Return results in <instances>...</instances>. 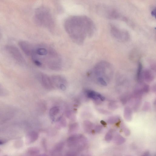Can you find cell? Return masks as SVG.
I'll list each match as a JSON object with an SVG mask.
<instances>
[{"instance_id":"1","label":"cell","mask_w":156,"mask_h":156,"mask_svg":"<svg viewBox=\"0 0 156 156\" xmlns=\"http://www.w3.org/2000/svg\"><path fill=\"white\" fill-rule=\"evenodd\" d=\"M65 29L68 35L76 44H82L88 37L92 36L95 26L92 20L84 15L70 16L65 21Z\"/></svg>"},{"instance_id":"2","label":"cell","mask_w":156,"mask_h":156,"mask_svg":"<svg viewBox=\"0 0 156 156\" xmlns=\"http://www.w3.org/2000/svg\"><path fill=\"white\" fill-rule=\"evenodd\" d=\"M28 56L39 67L46 66L50 68L57 69L61 67L62 64V58L59 53L46 45L31 44Z\"/></svg>"},{"instance_id":"3","label":"cell","mask_w":156,"mask_h":156,"mask_svg":"<svg viewBox=\"0 0 156 156\" xmlns=\"http://www.w3.org/2000/svg\"><path fill=\"white\" fill-rule=\"evenodd\" d=\"M35 21L38 25L48 29H52L54 26V21L49 10L44 6L37 8L34 14Z\"/></svg>"},{"instance_id":"4","label":"cell","mask_w":156,"mask_h":156,"mask_svg":"<svg viewBox=\"0 0 156 156\" xmlns=\"http://www.w3.org/2000/svg\"><path fill=\"white\" fill-rule=\"evenodd\" d=\"M110 29L111 34L117 40L122 42H126L130 39V34L126 30L120 29L113 25H111Z\"/></svg>"},{"instance_id":"5","label":"cell","mask_w":156,"mask_h":156,"mask_svg":"<svg viewBox=\"0 0 156 156\" xmlns=\"http://www.w3.org/2000/svg\"><path fill=\"white\" fill-rule=\"evenodd\" d=\"M5 49L15 60L20 63H24L25 61L24 57L19 49L16 46L12 45H7L5 46Z\"/></svg>"},{"instance_id":"6","label":"cell","mask_w":156,"mask_h":156,"mask_svg":"<svg viewBox=\"0 0 156 156\" xmlns=\"http://www.w3.org/2000/svg\"><path fill=\"white\" fill-rule=\"evenodd\" d=\"M155 77L154 73L149 70L146 69L142 72V77L148 82H152Z\"/></svg>"},{"instance_id":"7","label":"cell","mask_w":156,"mask_h":156,"mask_svg":"<svg viewBox=\"0 0 156 156\" xmlns=\"http://www.w3.org/2000/svg\"><path fill=\"white\" fill-rule=\"evenodd\" d=\"M124 117L126 120L128 121L132 120V112L130 107H127L124 109Z\"/></svg>"},{"instance_id":"8","label":"cell","mask_w":156,"mask_h":156,"mask_svg":"<svg viewBox=\"0 0 156 156\" xmlns=\"http://www.w3.org/2000/svg\"><path fill=\"white\" fill-rule=\"evenodd\" d=\"M86 93L87 97L89 98L93 99L96 102H99L100 99L97 97V92L89 90L86 91Z\"/></svg>"},{"instance_id":"9","label":"cell","mask_w":156,"mask_h":156,"mask_svg":"<svg viewBox=\"0 0 156 156\" xmlns=\"http://www.w3.org/2000/svg\"><path fill=\"white\" fill-rule=\"evenodd\" d=\"M114 141L117 145H121L125 142V139L120 134H117L114 137Z\"/></svg>"},{"instance_id":"10","label":"cell","mask_w":156,"mask_h":156,"mask_svg":"<svg viewBox=\"0 0 156 156\" xmlns=\"http://www.w3.org/2000/svg\"><path fill=\"white\" fill-rule=\"evenodd\" d=\"M59 111V108L58 107H54L50 109L49 114L51 118H54L56 115L58 113Z\"/></svg>"},{"instance_id":"11","label":"cell","mask_w":156,"mask_h":156,"mask_svg":"<svg viewBox=\"0 0 156 156\" xmlns=\"http://www.w3.org/2000/svg\"><path fill=\"white\" fill-rule=\"evenodd\" d=\"M142 66L141 63L138 64V68L137 71V79L139 81H141L142 78Z\"/></svg>"},{"instance_id":"12","label":"cell","mask_w":156,"mask_h":156,"mask_svg":"<svg viewBox=\"0 0 156 156\" xmlns=\"http://www.w3.org/2000/svg\"><path fill=\"white\" fill-rule=\"evenodd\" d=\"M119 117L118 116H113L109 118L108 119L107 122L109 124H113L117 122L119 119Z\"/></svg>"},{"instance_id":"13","label":"cell","mask_w":156,"mask_h":156,"mask_svg":"<svg viewBox=\"0 0 156 156\" xmlns=\"http://www.w3.org/2000/svg\"><path fill=\"white\" fill-rule=\"evenodd\" d=\"M113 131L110 130L106 134L105 137V139L106 141L109 142H110L112 140L113 137Z\"/></svg>"},{"instance_id":"14","label":"cell","mask_w":156,"mask_h":156,"mask_svg":"<svg viewBox=\"0 0 156 156\" xmlns=\"http://www.w3.org/2000/svg\"><path fill=\"white\" fill-rule=\"evenodd\" d=\"M121 127L126 136H128L130 135V130L124 124H121Z\"/></svg>"},{"instance_id":"15","label":"cell","mask_w":156,"mask_h":156,"mask_svg":"<svg viewBox=\"0 0 156 156\" xmlns=\"http://www.w3.org/2000/svg\"><path fill=\"white\" fill-rule=\"evenodd\" d=\"M49 78L46 76H43L42 77V82H44L45 85L49 87L51 85L50 80H49Z\"/></svg>"},{"instance_id":"16","label":"cell","mask_w":156,"mask_h":156,"mask_svg":"<svg viewBox=\"0 0 156 156\" xmlns=\"http://www.w3.org/2000/svg\"><path fill=\"white\" fill-rule=\"evenodd\" d=\"M98 80L101 85L105 86H107V83L106 82L103 78L102 77H99L98 79Z\"/></svg>"},{"instance_id":"17","label":"cell","mask_w":156,"mask_h":156,"mask_svg":"<svg viewBox=\"0 0 156 156\" xmlns=\"http://www.w3.org/2000/svg\"><path fill=\"white\" fill-rule=\"evenodd\" d=\"M142 89L143 92L147 93L149 92V87L148 85L147 84H144L143 85Z\"/></svg>"},{"instance_id":"18","label":"cell","mask_w":156,"mask_h":156,"mask_svg":"<svg viewBox=\"0 0 156 156\" xmlns=\"http://www.w3.org/2000/svg\"><path fill=\"white\" fill-rule=\"evenodd\" d=\"M150 104L148 102H146L143 107V109L144 110L146 111L149 110L150 109Z\"/></svg>"},{"instance_id":"19","label":"cell","mask_w":156,"mask_h":156,"mask_svg":"<svg viewBox=\"0 0 156 156\" xmlns=\"http://www.w3.org/2000/svg\"><path fill=\"white\" fill-rule=\"evenodd\" d=\"M102 126L100 125H97L95 127V132L97 133H99L102 130Z\"/></svg>"},{"instance_id":"20","label":"cell","mask_w":156,"mask_h":156,"mask_svg":"<svg viewBox=\"0 0 156 156\" xmlns=\"http://www.w3.org/2000/svg\"><path fill=\"white\" fill-rule=\"evenodd\" d=\"M109 107L110 109H115L117 108V106L116 105L115 103L114 102H111L109 103Z\"/></svg>"},{"instance_id":"21","label":"cell","mask_w":156,"mask_h":156,"mask_svg":"<svg viewBox=\"0 0 156 156\" xmlns=\"http://www.w3.org/2000/svg\"><path fill=\"white\" fill-rule=\"evenodd\" d=\"M97 96L98 98L100 100L102 101H103L105 100V98L103 96L99 93L97 92Z\"/></svg>"},{"instance_id":"22","label":"cell","mask_w":156,"mask_h":156,"mask_svg":"<svg viewBox=\"0 0 156 156\" xmlns=\"http://www.w3.org/2000/svg\"><path fill=\"white\" fill-rule=\"evenodd\" d=\"M99 111L100 113L103 114H110V112L107 111L105 110L104 109H99Z\"/></svg>"},{"instance_id":"23","label":"cell","mask_w":156,"mask_h":156,"mask_svg":"<svg viewBox=\"0 0 156 156\" xmlns=\"http://www.w3.org/2000/svg\"><path fill=\"white\" fill-rule=\"evenodd\" d=\"M59 86L60 89L63 90H65L66 89V87L64 84H61Z\"/></svg>"},{"instance_id":"24","label":"cell","mask_w":156,"mask_h":156,"mask_svg":"<svg viewBox=\"0 0 156 156\" xmlns=\"http://www.w3.org/2000/svg\"><path fill=\"white\" fill-rule=\"evenodd\" d=\"M152 15L153 16L155 17V9L153 10L152 11Z\"/></svg>"},{"instance_id":"25","label":"cell","mask_w":156,"mask_h":156,"mask_svg":"<svg viewBox=\"0 0 156 156\" xmlns=\"http://www.w3.org/2000/svg\"><path fill=\"white\" fill-rule=\"evenodd\" d=\"M141 156H150L149 152H147L144 153V155Z\"/></svg>"},{"instance_id":"26","label":"cell","mask_w":156,"mask_h":156,"mask_svg":"<svg viewBox=\"0 0 156 156\" xmlns=\"http://www.w3.org/2000/svg\"><path fill=\"white\" fill-rule=\"evenodd\" d=\"M101 123L104 126H106L107 124V123H106L103 120L101 121Z\"/></svg>"},{"instance_id":"27","label":"cell","mask_w":156,"mask_h":156,"mask_svg":"<svg viewBox=\"0 0 156 156\" xmlns=\"http://www.w3.org/2000/svg\"><path fill=\"white\" fill-rule=\"evenodd\" d=\"M3 144V142H2L0 141V145H2Z\"/></svg>"}]
</instances>
